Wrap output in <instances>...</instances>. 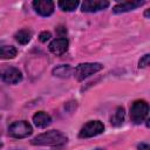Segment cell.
<instances>
[{"mask_svg":"<svg viewBox=\"0 0 150 150\" xmlns=\"http://www.w3.org/2000/svg\"><path fill=\"white\" fill-rule=\"evenodd\" d=\"M67 142V136L59 131V130H49L46 131L43 134L38 135L33 141L32 144L34 145H53V146H57V145H62Z\"/></svg>","mask_w":150,"mask_h":150,"instance_id":"obj_1","label":"cell"},{"mask_svg":"<svg viewBox=\"0 0 150 150\" xmlns=\"http://www.w3.org/2000/svg\"><path fill=\"white\" fill-rule=\"evenodd\" d=\"M149 112V104L144 100L135 101L130 107V118L135 124L142 123Z\"/></svg>","mask_w":150,"mask_h":150,"instance_id":"obj_2","label":"cell"},{"mask_svg":"<svg viewBox=\"0 0 150 150\" xmlns=\"http://www.w3.org/2000/svg\"><path fill=\"white\" fill-rule=\"evenodd\" d=\"M103 68V66L101 63L97 62H87V63H80L76 68H75V76L79 81H82L87 77H89L90 75L100 71Z\"/></svg>","mask_w":150,"mask_h":150,"instance_id":"obj_3","label":"cell"},{"mask_svg":"<svg viewBox=\"0 0 150 150\" xmlns=\"http://www.w3.org/2000/svg\"><path fill=\"white\" fill-rule=\"evenodd\" d=\"M33 132L32 125L27 121H16L8 128V134L14 138H23Z\"/></svg>","mask_w":150,"mask_h":150,"instance_id":"obj_4","label":"cell"},{"mask_svg":"<svg viewBox=\"0 0 150 150\" xmlns=\"http://www.w3.org/2000/svg\"><path fill=\"white\" fill-rule=\"evenodd\" d=\"M0 79L8 84H15L22 80V74L15 67L4 66L0 68Z\"/></svg>","mask_w":150,"mask_h":150,"instance_id":"obj_5","label":"cell"},{"mask_svg":"<svg viewBox=\"0 0 150 150\" xmlns=\"http://www.w3.org/2000/svg\"><path fill=\"white\" fill-rule=\"evenodd\" d=\"M104 130V125L101 121H89L88 123H86L82 129L80 130L79 136L81 138H89V137H94L97 136L100 134H102Z\"/></svg>","mask_w":150,"mask_h":150,"instance_id":"obj_6","label":"cell"},{"mask_svg":"<svg viewBox=\"0 0 150 150\" xmlns=\"http://www.w3.org/2000/svg\"><path fill=\"white\" fill-rule=\"evenodd\" d=\"M33 7L35 12L42 16H49L54 12V2L50 0H34Z\"/></svg>","mask_w":150,"mask_h":150,"instance_id":"obj_7","label":"cell"},{"mask_svg":"<svg viewBox=\"0 0 150 150\" xmlns=\"http://www.w3.org/2000/svg\"><path fill=\"white\" fill-rule=\"evenodd\" d=\"M109 6V1L107 0H86L82 4L83 12H98Z\"/></svg>","mask_w":150,"mask_h":150,"instance_id":"obj_8","label":"cell"},{"mask_svg":"<svg viewBox=\"0 0 150 150\" xmlns=\"http://www.w3.org/2000/svg\"><path fill=\"white\" fill-rule=\"evenodd\" d=\"M68 49V40L66 38H59L49 43V50L54 55H62Z\"/></svg>","mask_w":150,"mask_h":150,"instance_id":"obj_9","label":"cell"},{"mask_svg":"<svg viewBox=\"0 0 150 150\" xmlns=\"http://www.w3.org/2000/svg\"><path fill=\"white\" fill-rule=\"evenodd\" d=\"M144 4V1H139V0H131V1H124V2H121L118 5H116L114 8H112V12L114 13H124V12H129V11H132L139 6H142Z\"/></svg>","mask_w":150,"mask_h":150,"instance_id":"obj_10","label":"cell"},{"mask_svg":"<svg viewBox=\"0 0 150 150\" xmlns=\"http://www.w3.org/2000/svg\"><path fill=\"white\" fill-rule=\"evenodd\" d=\"M33 122L38 128H46L47 125L50 124L52 117H50V115H48L45 111H38L33 116Z\"/></svg>","mask_w":150,"mask_h":150,"instance_id":"obj_11","label":"cell"},{"mask_svg":"<svg viewBox=\"0 0 150 150\" xmlns=\"http://www.w3.org/2000/svg\"><path fill=\"white\" fill-rule=\"evenodd\" d=\"M124 116H125L124 108H123V107H118V108L115 110L114 115L111 116L110 123H111L114 127H120V125H122L123 122H124Z\"/></svg>","mask_w":150,"mask_h":150,"instance_id":"obj_12","label":"cell"},{"mask_svg":"<svg viewBox=\"0 0 150 150\" xmlns=\"http://www.w3.org/2000/svg\"><path fill=\"white\" fill-rule=\"evenodd\" d=\"M18 54V50L13 46H1L0 47V59L1 60H9L14 59Z\"/></svg>","mask_w":150,"mask_h":150,"instance_id":"obj_13","label":"cell"},{"mask_svg":"<svg viewBox=\"0 0 150 150\" xmlns=\"http://www.w3.org/2000/svg\"><path fill=\"white\" fill-rule=\"evenodd\" d=\"M14 38H15V40H16L19 43L26 45V43H28V42L30 41V39H32V32H30L29 29H27V28H23V29H20L19 32H16Z\"/></svg>","mask_w":150,"mask_h":150,"instance_id":"obj_14","label":"cell"},{"mask_svg":"<svg viewBox=\"0 0 150 150\" xmlns=\"http://www.w3.org/2000/svg\"><path fill=\"white\" fill-rule=\"evenodd\" d=\"M73 71V68L68 64H61L56 68H54L53 70V74L55 76H59V77H68Z\"/></svg>","mask_w":150,"mask_h":150,"instance_id":"obj_15","label":"cell"},{"mask_svg":"<svg viewBox=\"0 0 150 150\" xmlns=\"http://www.w3.org/2000/svg\"><path fill=\"white\" fill-rule=\"evenodd\" d=\"M79 1L77 0H61L59 1V7L64 11V12H71L74 9H76V7L79 6Z\"/></svg>","mask_w":150,"mask_h":150,"instance_id":"obj_16","label":"cell"},{"mask_svg":"<svg viewBox=\"0 0 150 150\" xmlns=\"http://www.w3.org/2000/svg\"><path fill=\"white\" fill-rule=\"evenodd\" d=\"M149 61H150V55L149 54H145L143 57H141L139 62H138V67L139 68H145L149 66Z\"/></svg>","mask_w":150,"mask_h":150,"instance_id":"obj_17","label":"cell"},{"mask_svg":"<svg viewBox=\"0 0 150 150\" xmlns=\"http://www.w3.org/2000/svg\"><path fill=\"white\" fill-rule=\"evenodd\" d=\"M39 39H40V41H41V42H47V41L50 39V33H49V32H47V30H45V32L40 33Z\"/></svg>","mask_w":150,"mask_h":150,"instance_id":"obj_18","label":"cell"},{"mask_svg":"<svg viewBox=\"0 0 150 150\" xmlns=\"http://www.w3.org/2000/svg\"><path fill=\"white\" fill-rule=\"evenodd\" d=\"M138 150H150V146L146 143H141L138 145Z\"/></svg>","mask_w":150,"mask_h":150,"instance_id":"obj_19","label":"cell"},{"mask_svg":"<svg viewBox=\"0 0 150 150\" xmlns=\"http://www.w3.org/2000/svg\"><path fill=\"white\" fill-rule=\"evenodd\" d=\"M96 150H102V149H96Z\"/></svg>","mask_w":150,"mask_h":150,"instance_id":"obj_20","label":"cell"}]
</instances>
